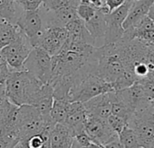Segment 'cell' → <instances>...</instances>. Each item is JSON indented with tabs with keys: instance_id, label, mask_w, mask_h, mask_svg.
I'll list each match as a JSON object with an SVG mask.
<instances>
[{
	"instance_id": "37",
	"label": "cell",
	"mask_w": 154,
	"mask_h": 148,
	"mask_svg": "<svg viewBox=\"0 0 154 148\" xmlns=\"http://www.w3.org/2000/svg\"><path fill=\"white\" fill-rule=\"evenodd\" d=\"M16 2H17V3L21 7V6H22V4L25 2V0H16Z\"/></svg>"
},
{
	"instance_id": "24",
	"label": "cell",
	"mask_w": 154,
	"mask_h": 148,
	"mask_svg": "<svg viewBox=\"0 0 154 148\" xmlns=\"http://www.w3.org/2000/svg\"><path fill=\"white\" fill-rule=\"evenodd\" d=\"M137 82L141 86L148 99L152 102L154 100V71H150L146 77Z\"/></svg>"
},
{
	"instance_id": "17",
	"label": "cell",
	"mask_w": 154,
	"mask_h": 148,
	"mask_svg": "<svg viewBox=\"0 0 154 148\" xmlns=\"http://www.w3.org/2000/svg\"><path fill=\"white\" fill-rule=\"evenodd\" d=\"M105 13L97 9L94 16L88 21L85 22V27L92 36V37L96 41L98 38H103L105 36L106 32V22L104 18Z\"/></svg>"
},
{
	"instance_id": "30",
	"label": "cell",
	"mask_w": 154,
	"mask_h": 148,
	"mask_svg": "<svg viewBox=\"0 0 154 148\" xmlns=\"http://www.w3.org/2000/svg\"><path fill=\"white\" fill-rule=\"evenodd\" d=\"M10 73H11V70L8 67V64H4L0 65V85L6 84Z\"/></svg>"
},
{
	"instance_id": "40",
	"label": "cell",
	"mask_w": 154,
	"mask_h": 148,
	"mask_svg": "<svg viewBox=\"0 0 154 148\" xmlns=\"http://www.w3.org/2000/svg\"><path fill=\"white\" fill-rule=\"evenodd\" d=\"M151 104H152V103H151ZM152 105H153V107H154V105H153V104H152Z\"/></svg>"
},
{
	"instance_id": "1",
	"label": "cell",
	"mask_w": 154,
	"mask_h": 148,
	"mask_svg": "<svg viewBox=\"0 0 154 148\" xmlns=\"http://www.w3.org/2000/svg\"><path fill=\"white\" fill-rule=\"evenodd\" d=\"M45 84L28 71H11L6 82L8 100L17 106L35 105Z\"/></svg>"
},
{
	"instance_id": "39",
	"label": "cell",
	"mask_w": 154,
	"mask_h": 148,
	"mask_svg": "<svg viewBox=\"0 0 154 148\" xmlns=\"http://www.w3.org/2000/svg\"><path fill=\"white\" fill-rule=\"evenodd\" d=\"M1 21H2V19H1V18H0V22H1Z\"/></svg>"
},
{
	"instance_id": "25",
	"label": "cell",
	"mask_w": 154,
	"mask_h": 148,
	"mask_svg": "<svg viewBox=\"0 0 154 148\" xmlns=\"http://www.w3.org/2000/svg\"><path fill=\"white\" fill-rule=\"evenodd\" d=\"M96 10L97 9H95L94 8H93L90 5L79 4L76 8V13L80 19H82L84 22H86V21L90 20L94 16Z\"/></svg>"
},
{
	"instance_id": "22",
	"label": "cell",
	"mask_w": 154,
	"mask_h": 148,
	"mask_svg": "<svg viewBox=\"0 0 154 148\" xmlns=\"http://www.w3.org/2000/svg\"><path fill=\"white\" fill-rule=\"evenodd\" d=\"M119 140L122 145V148H145L140 145L137 135L128 125H126L119 134Z\"/></svg>"
},
{
	"instance_id": "32",
	"label": "cell",
	"mask_w": 154,
	"mask_h": 148,
	"mask_svg": "<svg viewBox=\"0 0 154 148\" xmlns=\"http://www.w3.org/2000/svg\"><path fill=\"white\" fill-rule=\"evenodd\" d=\"M105 1H106V6L109 11L112 12V10L121 7L125 2V0H105Z\"/></svg>"
},
{
	"instance_id": "14",
	"label": "cell",
	"mask_w": 154,
	"mask_h": 148,
	"mask_svg": "<svg viewBox=\"0 0 154 148\" xmlns=\"http://www.w3.org/2000/svg\"><path fill=\"white\" fill-rule=\"evenodd\" d=\"M49 140L51 148H71L74 135L63 124H55L50 130Z\"/></svg>"
},
{
	"instance_id": "3",
	"label": "cell",
	"mask_w": 154,
	"mask_h": 148,
	"mask_svg": "<svg viewBox=\"0 0 154 148\" xmlns=\"http://www.w3.org/2000/svg\"><path fill=\"white\" fill-rule=\"evenodd\" d=\"M127 125L133 130L139 143L147 147L154 142V107L149 106L136 110L127 122Z\"/></svg>"
},
{
	"instance_id": "6",
	"label": "cell",
	"mask_w": 154,
	"mask_h": 148,
	"mask_svg": "<svg viewBox=\"0 0 154 148\" xmlns=\"http://www.w3.org/2000/svg\"><path fill=\"white\" fill-rule=\"evenodd\" d=\"M33 48L28 38L20 29L16 39L2 48L1 52L11 71H21L23 70L25 61Z\"/></svg>"
},
{
	"instance_id": "13",
	"label": "cell",
	"mask_w": 154,
	"mask_h": 148,
	"mask_svg": "<svg viewBox=\"0 0 154 148\" xmlns=\"http://www.w3.org/2000/svg\"><path fill=\"white\" fill-rule=\"evenodd\" d=\"M87 118V113L83 103L70 102L66 119L63 123L73 135H77L85 131V125Z\"/></svg>"
},
{
	"instance_id": "36",
	"label": "cell",
	"mask_w": 154,
	"mask_h": 148,
	"mask_svg": "<svg viewBox=\"0 0 154 148\" xmlns=\"http://www.w3.org/2000/svg\"><path fill=\"white\" fill-rule=\"evenodd\" d=\"M13 148H26V143H25V141L20 140Z\"/></svg>"
},
{
	"instance_id": "7",
	"label": "cell",
	"mask_w": 154,
	"mask_h": 148,
	"mask_svg": "<svg viewBox=\"0 0 154 148\" xmlns=\"http://www.w3.org/2000/svg\"><path fill=\"white\" fill-rule=\"evenodd\" d=\"M23 70L30 72L43 84H49L52 76V56L41 47H34L24 63Z\"/></svg>"
},
{
	"instance_id": "38",
	"label": "cell",
	"mask_w": 154,
	"mask_h": 148,
	"mask_svg": "<svg viewBox=\"0 0 154 148\" xmlns=\"http://www.w3.org/2000/svg\"><path fill=\"white\" fill-rule=\"evenodd\" d=\"M151 103H152V104H153V105H154V100H153V101H152V102H151Z\"/></svg>"
},
{
	"instance_id": "23",
	"label": "cell",
	"mask_w": 154,
	"mask_h": 148,
	"mask_svg": "<svg viewBox=\"0 0 154 148\" xmlns=\"http://www.w3.org/2000/svg\"><path fill=\"white\" fill-rule=\"evenodd\" d=\"M79 0H44L41 8L45 11H55L65 8H77Z\"/></svg>"
},
{
	"instance_id": "35",
	"label": "cell",
	"mask_w": 154,
	"mask_h": 148,
	"mask_svg": "<svg viewBox=\"0 0 154 148\" xmlns=\"http://www.w3.org/2000/svg\"><path fill=\"white\" fill-rule=\"evenodd\" d=\"M103 148H122V143L119 140V137H118V138L109 142L108 143H106L103 146Z\"/></svg>"
},
{
	"instance_id": "8",
	"label": "cell",
	"mask_w": 154,
	"mask_h": 148,
	"mask_svg": "<svg viewBox=\"0 0 154 148\" xmlns=\"http://www.w3.org/2000/svg\"><path fill=\"white\" fill-rule=\"evenodd\" d=\"M134 0H125V2L118 8L105 14L106 32L104 36V45L112 44L118 41L124 34L122 24L128 16L130 8Z\"/></svg>"
},
{
	"instance_id": "29",
	"label": "cell",
	"mask_w": 154,
	"mask_h": 148,
	"mask_svg": "<svg viewBox=\"0 0 154 148\" xmlns=\"http://www.w3.org/2000/svg\"><path fill=\"white\" fill-rule=\"evenodd\" d=\"M74 141H75L77 143H78L80 146H82V147H85V146L89 145L91 143H93V142L91 141L90 137L88 136V134H87L85 131L82 132V133L79 134L75 135V136H74Z\"/></svg>"
},
{
	"instance_id": "2",
	"label": "cell",
	"mask_w": 154,
	"mask_h": 148,
	"mask_svg": "<svg viewBox=\"0 0 154 148\" xmlns=\"http://www.w3.org/2000/svg\"><path fill=\"white\" fill-rule=\"evenodd\" d=\"M113 91L112 84L93 74H87L73 83L68 100L69 102H80L84 104L97 96Z\"/></svg>"
},
{
	"instance_id": "34",
	"label": "cell",
	"mask_w": 154,
	"mask_h": 148,
	"mask_svg": "<svg viewBox=\"0 0 154 148\" xmlns=\"http://www.w3.org/2000/svg\"><path fill=\"white\" fill-rule=\"evenodd\" d=\"M8 101L7 92H6V84L0 85V107L4 105Z\"/></svg>"
},
{
	"instance_id": "20",
	"label": "cell",
	"mask_w": 154,
	"mask_h": 148,
	"mask_svg": "<svg viewBox=\"0 0 154 148\" xmlns=\"http://www.w3.org/2000/svg\"><path fill=\"white\" fill-rule=\"evenodd\" d=\"M69 101L54 99L53 102L52 109L50 112V116L54 124H63L68 112Z\"/></svg>"
},
{
	"instance_id": "10",
	"label": "cell",
	"mask_w": 154,
	"mask_h": 148,
	"mask_svg": "<svg viewBox=\"0 0 154 148\" xmlns=\"http://www.w3.org/2000/svg\"><path fill=\"white\" fill-rule=\"evenodd\" d=\"M67 37L68 34L65 27H47L45 31V34L38 47L44 49L51 56H54L60 52L64 43L66 42Z\"/></svg>"
},
{
	"instance_id": "21",
	"label": "cell",
	"mask_w": 154,
	"mask_h": 148,
	"mask_svg": "<svg viewBox=\"0 0 154 148\" xmlns=\"http://www.w3.org/2000/svg\"><path fill=\"white\" fill-rule=\"evenodd\" d=\"M133 112L130 109V107L118 96L116 92L113 93V99L112 103V115L122 117L125 119L127 122L131 116Z\"/></svg>"
},
{
	"instance_id": "33",
	"label": "cell",
	"mask_w": 154,
	"mask_h": 148,
	"mask_svg": "<svg viewBox=\"0 0 154 148\" xmlns=\"http://www.w3.org/2000/svg\"><path fill=\"white\" fill-rule=\"evenodd\" d=\"M17 143L0 134V148H13Z\"/></svg>"
},
{
	"instance_id": "16",
	"label": "cell",
	"mask_w": 154,
	"mask_h": 148,
	"mask_svg": "<svg viewBox=\"0 0 154 148\" xmlns=\"http://www.w3.org/2000/svg\"><path fill=\"white\" fill-rule=\"evenodd\" d=\"M64 27L67 31L69 39L74 41H83L93 46L95 45V40L86 29L85 22L79 17L69 22Z\"/></svg>"
},
{
	"instance_id": "15",
	"label": "cell",
	"mask_w": 154,
	"mask_h": 148,
	"mask_svg": "<svg viewBox=\"0 0 154 148\" xmlns=\"http://www.w3.org/2000/svg\"><path fill=\"white\" fill-rule=\"evenodd\" d=\"M153 2L154 0H134L130 8L128 16L122 24L123 29L126 30L133 27L141 18L147 16Z\"/></svg>"
},
{
	"instance_id": "18",
	"label": "cell",
	"mask_w": 154,
	"mask_h": 148,
	"mask_svg": "<svg viewBox=\"0 0 154 148\" xmlns=\"http://www.w3.org/2000/svg\"><path fill=\"white\" fill-rule=\"evenodd\" d=\"M22 11V8L16 0H0V18L2 20L17 25Z\"/></svg>"
},
{
	"instance_id": "28",
	"label": "cell",
	"mask_w": 154,
	"mask_h": 148,
	"mask_svg": "<svg viewBox=\"0 0 154 148\" xmlns=\"http://www.w3.org/2000/svg\"><path fill=\"white\" fill-rule=\"evenodd\" d=\"M44 0H25L21 8L26 11H33L38 9L43 5Z\"/></svg>"
},
{
	"instance_id": "27",
	"label": "cell",
	"mask_w": 154,
	"mask_h": 148,
	"mask_svg": "<svg viewBox=\"0 0 154 148\" xmlns=\"http://www.w3.org/2000/svg\"><path fill=\"white\" fill-rule=\"evenodd\" d=\"M150 71L151 70L149 69V66L148 65V64L144 63V62H139V63H136L133 65L134 75L136 76L138 80L140 79V78H143L144 77H146Z\"/></svg>"
},
{
	"instance_id": "11",
	"label": "cell",
	"mask_w": 154,
	"mask_h": 148,
	"mask_svg": "<svg viewBox=\"0 0 154 148\" xmlns=\"http://www.w3.org/2000/svg\"><path fill=\"white\" fill-rule=\"evenodd\" d=\"M115 92L132 112L147 107L151 104L146 96L141 86L137 81L131 87Z\"/></svg>"
},
{
	"instance_id": "19",
	"label": "cell",
	"mask_w": 154,
	"mask_h": 148,
	"mask_svg": "<svg viewBox=\"0 0 154 148\" xmlns=\"http://www.w3.org/2000/svg\"><path fill=\"white\" fill-rule=\"evenodd\" d=\"M19 32L20 28L16 24H12L5 20L0 22V49L12 43Z\"/></svg>"
},
{
	"instance_id": "9",
	"label": "cell",
	"mask_w": 154,
	"mask_h": 148,
	"mask_svg": "<svg viewBox=\"0 0 154 148\" xmlns=\"http://www.w3.org/2000/svg\"><path fill=\"white\" fill-rule=\"evenodd\" d=\"M85 132L88 134L93 143L103 147L109 142L119 137V135L110 127L106 119L90 115H87Z\"/></svg>"
},
{
	"instance_id": "26",
	"label": "cell",
	"mask_w": 154,
	"mask_h": 148,
	"mask_svg": "<svg viewBox=\"0 0 154 148\" xmlns=\"http://www.w3.org/2000/svg\"><path fill=\"white\" fill-rule=\"evenodd\" d=\"M107 123L110 127L119 135V134L122 131V129L127 125V121L122 117L111 115L107 119Z\"/></svg>"
},
{
	"instance_id": "31",
	"label": "cell",
	"mask_w": 154,
	"mask_h": 148,
	"mask_svg": "<svg viewBox=\"0 0 154 148\" xmlns=\"http://www.w3.org/2000/svg\"><path fill=\"white\" fill-rule=\"evenodd\" d=\"M139 38L140 40L149 44V45H153L154 46V29L147 31L143 34H141L140 36L136 37Z\"/></svg>"
},
{
	"instance_id": "4",
	"label": "cell",
	"mask_w": 154,
	"mask_h": 148,
	"mask_svg": "<svg viewBox=\"0 0 154 148\" xmlns=\"http://www.w3.org/2000/svg\"><path fill=\"white\" fill-rule=\"evenodd\" d=\"M17 26L26 36L33 47H38L46 29L43 12L39 8L36 10H23L20 14Z\"/></svg>"
},
{
	"instance_id": "12",
	"label": "cell",
	"mask_w": 154,
	"mask_h": 148,
	"mask_svg": "<svg viewBox=\"0 0 154 148\" xmlns=\"http://www.w3.org/2000/svg\"><path fill=\"white\" fill-rule=\"evenodd\" d=\"M113 93L114 91L103 94L84 103V106L86 110L87 115L107 119L112 115Z\"/></svg>"
},
{
	"instance_id": "5",
	"label": "cell",
	"mask_w": 154,
	"mask_h": 148,
	"mask_svg": "<svg viewBox=\"0 0 154 148\" xmlns=\"http://www.w3.org/2000/svg\"><path fill=\"white\" fill-rule=\"evenodd\" d=\"M45 128H52L47 125L38 110L34 105H21L18 109V134L20 140L41 133Z\"/></svg>"
}]
</instances>
